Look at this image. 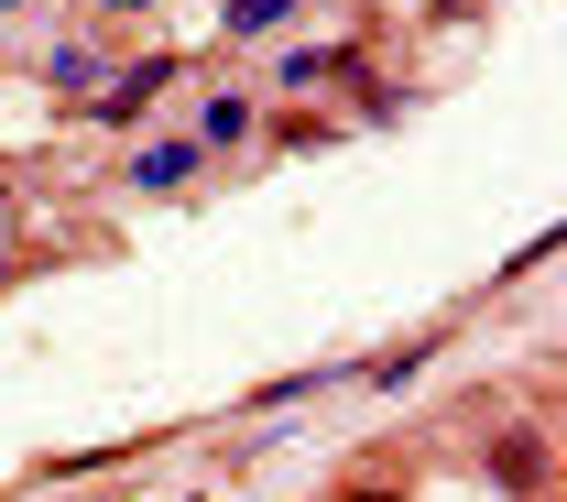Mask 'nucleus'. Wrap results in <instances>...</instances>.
Masks as SVG:
<instances>
[{
	"label": "nucleus",
	"instance_id": "f03ea898",
	"mask_svg": "<svg viewBox=\"0 0 567 502\" xmlns=\"http://www.w3.org/2000/svg\"><path fill=\"white\" fill-rule=\"evenodd\" d=\"M284 11H295V0H240V11H229V33H274Z\"/></svg>",
	"mask_w": 567,
	"mask_h": 502
},
{
	"label": "nucleus",
	"instance_id": "7ed1b4c3",
	"mask_svg": "<svg viewBox=\"0 0 567 502\" xmlns=\"http://www.w3.org/2000/svg\"><path fill=\"white\" fill-rule=\"evenodd\" d=\"M350 502H393V492H350Z\"/></svg>",
	"mask_w": 567,
	"mask_h": 502
},
{
	"label": "nucleus",
	"instance_id": "20e7f679",
	"mask_svg": "<svg viewBox=\"0 0 567 502\" xmlns=\"http://www.w3.org/2000/svg\"><path fill=\"white\" fill-rule=\"evenodd\" d=\"M0 11H11V0H0Z\"/></svg>",
	"mask_w": 567,
	"mask_h": 502
},
{
	"label": "nucleus",
	"instance_id": "f257e3e1",
	"mask_svg": "<svg viewBox=\"0 0 567 502\" xmlns=\"http://www.w3.org/2000/svg\"><path fill=\"white\" fill-rule=\"evenodd\" d=\"M197 164H208V143H153V153L132 164V186H186Z\"/></svg>",
	"mask_w": 567,
	"mask_h": 502
}]
</instances>
